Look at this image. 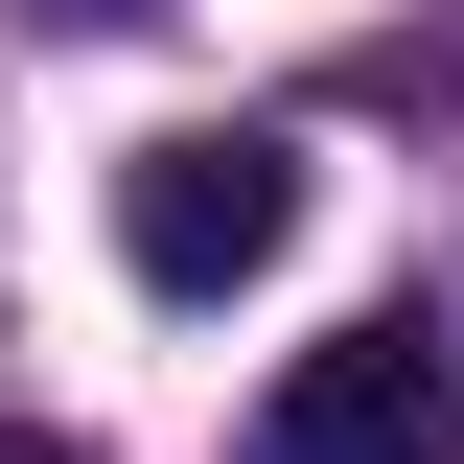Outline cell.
<instances>
[{
  "label": "cell",
  "mask_w": 464,
  "mask_h": 464,
  "mask_svg": "<svg viewBox=\"0 0 464 464\" xmlns=\"http://www.w3.org/2000/svg\"><path fill=\"white\" fill-rule=\"evenodd\" d=\"M256 464H464V395H441L418 325H348V348H302L256 395Z\"/></svg>",
  "instance_id": "cell-2"
},
{
  "label": "cell",
  "mask_w": 464,
  "mask_h": 464,
  "mask_svg": "<svg viewBox=\"0 0 464 464\" xmlns=\"http://www.w3.org/2000/svg\"><path fill=\"white\" fill-rule=\"evenodd\" d=\"M0 464H93V441H47V418H0Z\"/></svg>",
  "instance_id": "cell-3"
},
{
  "label": "cell",
  "mask_w": 464,
  "mask_h": 464,
  "mask_svg": "<svg viewBox=\"0 0 464 464\" xmlns=\"http://www.w3.org/2000/svg\"><path fill=\"white\" fill-rule=\"evenodd\" d=\"M279 232H302V140H256V116H186V140H140V163H116V256H140L163 302L279 279Z\"/></svg>",
  "instance_id": "cell-1"
}]
</instances>
